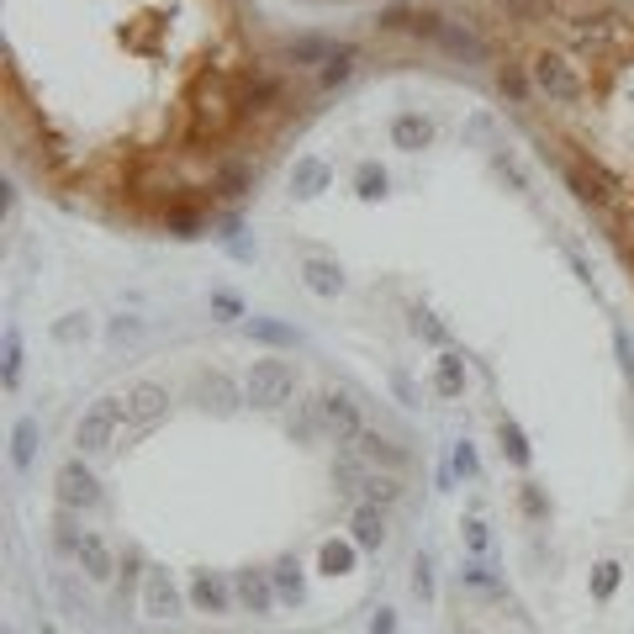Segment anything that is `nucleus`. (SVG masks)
<instances>
[{"mask_svg":"<svg viewBox=\"0 0 634 634\" xmlns=\"http://www.w3.org/2000/svg\"><path fill=\"white\" fill-rule=\"evenodd\" d=\"M476 27L492 43L502 101L603 222L634 281V0H539L529 16L481 11Z\"/></svg>","mask_w":634,"mask_h":634,"instance_id":"1","label":"nucleus"},{"mask_svg":"<svg viewBox=\"0 0 634 634\" xmlns=\"http://www.w3.org/2000/svg\"><path fill=\"white\" fill-rule=\"evenodd\" d=\"M291 397H296V370L286 360H275V354L254 360V370H249V402L254 407H281Z\"/></svg>","mask_w":634,"mask_h":634,"instance_id":"2","label":"nucleus"},{"mask_svg":"<svg viewBox=\"0 0 634 634\" xmlns=\"http://www.w3.org/2000/svg\"><path fill=\"white\" fill-rule=\"evenodd\" d=\"M53 502H59L64 513H85L90 502H96V476H90L80 460H69L64 471H59V487H53Z\"/></svg>","mask_w":634,"mask_h":634,"instance_id":"3","label":"nucleus"},{"mask_svg":"<svg viewBox=\"0 0 634 634\" xmlns=\"http://www.w3.org/2000/svg\"><path fill=\"white\" fill-rule=\"evenodd\" d=\"M122 418H127V407H117V402H101V407H90V413L80 418V428H74V439H80V450H106L111 428H117Z\"/></svg>","mask_w":634,"mask_h":634,"instance_id":"4","label":"nucleus"},{"mask_svg":"<svg viewBox=\"0 0 634 634\" xmlns=\"http://www.w3.org/2000/svg\"><path fill=\"white\" fill-rule=\"evenodd\" d=\"M323 418H328V428L339 439H360L365 428H360V407H354L349 397H339V391H333V397H323Z\"/></svg>","mask_w":634,"mask_h":634,"instance_id":"5","label":"nucleus"},{"mask_svg":"<svg viewBox=\"0 0 634 634\" xmlns=\"http://www.w3.org/2000/svg\"><path fill=\"white\" fill-rule=\"evenodd\" d=\"M381 539H386L381 502H365V508H354V545H360V550H381Z\"/></svg>","mask_w":634,"mask_h":634,"instance_id":"6","label":"nucleus"},{"mask_svg":"<svg viewBox=\"0 0 634 634\" xmlns=\"http://www.w3.org/2000/svg\"><path fill=\"white\" fill-rule=\"evenodd\" d=\"M164 402H170V397H164V386H159V381H138L133 391H127V418L148 423V418H154Z\"/></svg>","mask_w":634,"mask_h":634,"instance_id":"7","label":"nucleus"},{"mask_svg":"<svg viewBox=\"0 0 634 634\" xmlns=\"http://www.w3.org/2000/svg\"><path fill=\"white\" fill-rule=\"evenodd\" d=\"M428 138H434V127H428L423 117H413V111L391 117V143H397V148H407V154H413V148H423Z\"/></svg>","mask_w":634,"mask_h":634,"instance_id":"8","label":"nucleus"},{"mask_svg":"<svg viewBox=\"0 0 634 634\" xmlns=\"http://www.w3.org/2000/svg\"><path fill=\"white\" fill-rule=\"evenodd\" d=\"M80 566L96 576V582H106V576H111V555H106V545H101L96 534H85V539H80Z\"/></svg>","mask_w":634,"mask_h":634,"instance_id":"9","label":"nucleus"},{"mask_svg":"<svg viewBox=\"0 0 634 634\" xmlns=\"http://www.w3.org/2000/svg\"><path fill=\"white\" fill-rule=\"evenodd\" d=\"M307 286L317 291V296H339V265H328V259H307Z\"/></svg>","mask_w":634,"mask_h":634,"instance_id":"10","label":"nucleus"},{"mask_svg":"<svg viewBox=\"0 0 634 634\" xmlns=\"http://www.w3.org/2000/svg\"><path fill=\"white\" fill-rule=\"evenodd\" d=\"M328 185V164L323 159H296V191L302 196H317Z\"/></svg>","mask_w":634,"mask_h":634,"instance_id":"11","label":"nucleus"},{"mask_svg":"<svg viewBox=\"0 0 634 634\" xmlns=\"http://www.w3.org/2000/svg\"><path fill=\"white\" fill-rule=\"evenodd\" d=\"M360 455L376 465H407V455L391 450V439H381V434H360Z\"/></svg>","mask_w":634,"mask_h":634,"instance_id":"12","label":"nucleus"},{"mask_svg":"<svg viewBox=\"0 0 634 634\" xmlns=\"http://www.w3.org/2000/svg\"><path fill=\"white\" fill-rule=\"evenodd\" d=\"M434 386L444 391V397H460V391H465V376H460V360H455V354H444V360L434 365Z\"/></svg>","mask_w":634,"mask_h":634,"instance_id":"13","label":"nucleus"},{"mask_svg":"<svg viewBox=\"0 0 634 634\" xmlns=\"http://www.w3.org/2000/svg\"><path fill=\"white\" fill-rule=\"evenodd\" d=\"M32 439H37V428H32V423H16V444H11V460H16V465L32 460Z\"/></svg>","mask_w":634,"mask_h":634,"instance_id":"14","label":"nucleus"},{"mask_svg":"<svg viewBox=\"0 0 634 634\" xmlns=\"http://www.w3.org/2000/svg\"><path fill=\"white\" fill-rule=\"evenodd\" d=\"M249 333H259V339H270V344H291V339H296L291 328H281V323H259V317L249 323Z\"/></svg>","mask_w":634,"mask_h":634,"instance_id":"15","label":"nucleus"},{"mask_svg":"<svg viewBox=\"0 0 634 634\" xmlns=\"http://www.w3.org/2000/svg\"><path fill=\"white\" fill-rule=\"evenodd\" d=\"M360 185H365V196H381V191H386V175H376V170H360Z\"/></svg>","mask_w":634,"mask_h":634,"instance_id":"16","label":"nucleus"},{"mask_svg":"<svg viewBox=\"0 0 634 634\" xmlns=\"http://www.w3.org/2000/svg\"><path fill=\"white\" fill-rule=\"evenodd\" d=\"M212 307H217L222 317H238V312H244V307H238V302H233V296H228V291H222V296H212Z\"/></svg>","mask_w":634,"mask_h":634,"instance_id":"17","label":"nucleus"}]
</instances>
